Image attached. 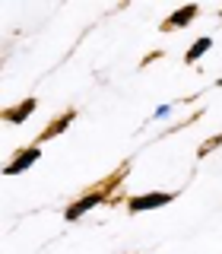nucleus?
Instances as JSON below:
<instances>
[{"label":"nucleus","mask_w":222,"mask_h":254,"mask_svg":"<svg viewBox=\"0 0 222 254\" xmlns=\"http://www.w3.org/2000/svg\"><path fill=\"white\" fill-rule=\"evenodd\" d=\"M35 105H38V102L35 99H26V102H22V105H16V108H10V111H6V121H10V124H22V121H26V118L32 115V111H35Z\"/></svg>","instance_id":"5"},{"label":"nucleus","mask_w":222,"mask_h":254,"mask_svg":"<svg viewBox=\"0 0 222 254\" xmlns=\"http://www.w3.org/2000/svg\"><path fill=\"white\" fill-rule=\"evenodd\" d=\"M38 156H42V149H38V146H29V149H22V153H19V156H16L13 162L3 169V175H19V172H26L29 165L38 159Z\"/></svg>","instance_id":"2"},{"label":"nucleus","mask_w":222,"mask_h":254,"mask_svg":"<svg viewBox=\"0 0 222 254\" xmlns=\"http://www.w3.org/2000/svg\"><path fill=\"white\" fill-rule=\"evenodd\" d=\"M194 16H197V3H187V6H181L178 13H171V16H168L165 29H181V26H187Z\"/></svg>","instance_id":"4"},{"label":"nucleus","mask_w":222,"mask_h":254,"mask_svg":"<svg viewBox=\"0 0 222 254\" xmlns=\"http://www.w3.org/2000/svg\"><path fill=\"white\" fill-rule=\"evenodd\" d=\"M210 45H213L210 38H197V42L190 45V51L184 54V61H187V64H197V61H200V58H203L206 51H210Z\"/></svg>","instance_id":"6"},{"label":"nucleus","mask_w":222,"mask_h":254,"mask_svg":"<svg viewBox=\"0 0 222 254\" xmlns=\"http://www.w3.org/2000/svg\"><path fill=\"white\" fill-rule=\"evenodd\" d=\"M99 203H102V194H89V197H83V200H76L73 206H67V213H63V216L73 222V219H79L83 213H89L92 206H99Z\"/></svg>","instance_id":"3"},{"label":"nucleus","mask_w":222,"mask_h":254,"mask_svg":"<svg viewBox=\"0 0 222 254\" xmlns=\"http://www.w3.org/2000/svg\"><path fill=\"white\" fill-rule=\"evenodd\" d=\"M171 203V194H165V190H156V194H143V197H133L130 203V213H143V210H156V206H165Z\"/></svg>","instance_id":"1"},{"label":"nucleus","mask_w":222,"mask_h":254,"mask_svg":"<svg viewBox=\"0 0 222 254\" xmlns=\"http://www.w3.org/2000/svg\"><path fill=\"white\" fill-rule=\"evenodd\" d=\"M219 143H222V133H219V137H213V140H210V146H219Z\"/></svg>","instance_id":"7"}]
</instances>
